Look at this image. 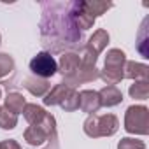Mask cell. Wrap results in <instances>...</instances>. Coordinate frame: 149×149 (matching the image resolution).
Listing matches in <instances>:
<instances>
[{
  "instance_id": "obj_1",
  "label": "cell",
  "mask_w": 149,
  "mask_h": 149,
  "mask_svg": "<svg viewBox=\"0 0 149 149\" xmlns=\"http://www.w3.org/2000/svg\"><path fill=\"white\" fill-rule=\"evenodd\" d=\"M40 40L46 53H61L81 42V32L68 14V2H42Z\"/></svg>"
},
{
  "instance_id": "obj_2",
  "label": "cell",
  "mask_w": 149,
  "mask_h": 149,
  "mask_svg": "<svg viewBox=\"0 0 149 149\" xmlns=\"http://www.w3.org/2000/svg\"><path fill=\"white\" fill-rule=\"evenodd\" d=\"M125 63H126V54L121 49H109L105 56V65L102 70H98V77L107 86H116L125 79L123 77Z\"/></svg>"
},
{
  "instance_id": "obj_3",
  "label": "cell",
  "mask_w": 149,
  "mask_h": 149,
  "mask_svg": "<svg viewBox=\"0 0 149 149\" xmlns=\"http://www.w3.org/2000/svg\"><path fill=\"white\" fill-rule=\"evenodd\" d=\"M84 133L91 139H98V137H111L118 132L119 128V121L114 114H104V116H97L91 114L86 118L84 125Z\"/></svg>"
},
{
  "instance_id": "obj_4",
  "label": "cell",
  "mask_w": 149,
  "mask_h": 149,
  "mask_svg": "<svg viewBox=\"0 0 149 149\" xmlns=\"http://www.w3.org/2000/svg\"><path fill=\"white\" fill-rule=\"evenodd\" d=\"M125 130L133 135H147L149 109L146 105H130L125 112Z\"/></svg>"
},
{
  "instance_id": "obj_5",
  "label": "cell",
  "mask_w": 149,
  "mask_h": 149,
  "mask_svg": "<svg viewBox=\"0 0 149 149\" xmlns=\"http://www.w3.org/2000/svg\"><path fill=\"white\" fill-rule=\"evenodd\" d=\"M56 133V119L53 114H46L44 121L40 125H35V126H28L25 132H23V139L25 142H28L30 146H42L44 142H47V139Z\"/></svg>"
},
{
  "instance_id": "obj_6",
  "label": "cell",
  "mask_w": 149,
  "mask_h": 149,
  "mask_svg": "<svg viewBox=\"0 0 149 149\" xmlns=\"http://www.w3.org/2000/svg\"><path fill=\"white\" fill-rule=\"evenodd\" d=\"M28 67H30L33 76L40 77V79H49V77H53L54 74L58 72V63H56L54 56L51 53H46V51L37 53L30 60Z\"/></svg>"
},
{
  "instance_id": "obj_7",
  "label": "cell",
  "mask_w": 149,
  "mask_h": 149,
  "mask_svg": "<svg viewBox=\"0 0 149 149\" xmlns=\"http://www.w3.org/2000/svg\"><path fill=\"white\" fill-rule=\"evenodd\" d=\"M68 14L77 28L81 30H90L95 25V16L91 14V11L88 9L84 0H74V2H68Z\"/></svg>"
},
{
  "instance_id": "obj_8",
  "label": "cell",
  "mask_w": 149,
  "mask_h": 149,
  "mask_svg": "<svg viewBox=\"0 0 149 149\" xmlns=\"http://www.w3.org/2000/svg\"><path fill=\"white\" fill-rule=\"evenodd\" d=\"M95 79H98V68H97V65H83V63H81L79 68H77V72L74 74V76L63 79V83H65L67 86H70V88L76 90L77 84L91 83V81H95Z\"/></svg>"
},
{
  "instance_id": "obj_9",
  "label": "cell",
  "mask_w": 149,
  "mask_h": 149,
  "mask_svg": "<svg viewBox=\"0 0 149 149\" xmlns=\"http://www.w3.org/2000/svg\"><path fill=\"white\" fill-rule=\"evenodd\" d=\"M56 63H58V72L63 76V79H67L77 72V68L81 65V58H79V53L67 51L60 56V60Z\"/></svg>"
},
{
  "instance_id": "obj_10",
  "label": "cell",
  "mask_w": 149,
  "mask_h": 149,
  "mask_svg": "<svg viewBox=\"0 0 149 149\" xmlns=\"http://www.w3.org/2000/svg\"><path fill=\"white\" fill-rule=\"evenodd\" d=\"M79 107L83 112L86 114H95L98 112V109L102 107L100 105V97H98V91L95 90H83L79 93Z\"/></svg>"
},
{
  "instance_id": "obj_11",
  "label": "cell",
  "mask_w": 149,
  "mask_h": 149,
  "mask_svg": "<svg viewBox=\"0 0 149 149\" xmlns=\"http://www.w3.org/2000/svg\"><path fill=\"white\" fill-rule=\"evenodd\" d=\"M123 77L133 81H147L149 79V67L139 61H126L123 68Z\"/></svg>"
},
{
  "instance_id": "obj_12",
  "label": "cell",
  "mask_w": 149,
  "mask_h": 149,
  "mask_svg": "<svg viewBox=\"0 0 149 149\" xmlns=\"http://www.w3.org/2000/svg\"><path fill=\"white\" fill-rule=\"evenodd\" d=\"M102 107H116L123 102V93L118 86H104L98 91Z\"/></svg>"
},
{
  "instance_id": "obj_13",
  "label": "cell",
  "mask_w": 149,
  "mask_h": 149,
  "mask_svg": "<svg viewBox=\"0 0 149 149\" xmlns=\"http://www.w3.org/2000/svg\"><path fill=\"white\" fill-rule=\"evenodd\" d=\"M23 88H26L33 97H46V93L49 91L51 84L47 79H40V77H35V76H28L23 79Z\"/></svg>"
},
{
  "instance_id": "obj_14",
  "label": "cell",
  "mask_w": 149,
  "mask_h": 149,
  "mask_svg": "<svg viewBox=\"0 0 149 149\" xmlns=\"http://www.w3.org/2000/svg\"><path fill=\"white\" fill-rule=\"evenodd\" d=\"M70 90H72V88L67 86L65 83L56 84L54 88H51V91L46 93V97H44V105H47V107H51V105H60L61 100L65 98V95H67Z\"/></svg>"
},
{
  "instance_id": "obj_15",
  "label": "cell",
  "mask_w": 149,
  "mask_h": 149,
  "mask_svg": "<svg viewBox=\"0 0 149 149\" xmlns=\"http://www.w3.org/2000/svg\"><path fill=\"white\" fill-rule=\"evenodd\" d=\"M107 44H109V33H107V30H104V28H98V30L88 39V42H86V46H88L90 49H93L97 54H100V53L107 47Z\"/></svg>"
},
{
  "instance_id": "obj_16",
  "label": "cell",
  "mask_w": 149,
  "mask_h": 149,
  "mask_svg": "<svg viewBox=\"0 0 149 149\" xmlns=\"http://www.w3.org/2000/svg\"><path fill=\"white\" fill-rule=\"evenodd\" d=\"M46 114H47V112L44 111V107H40V105H37V104H26L25 109H23V116H25V119H26L32 126L40 125V123L44 121Z\"/></svg>"
},
{
  "instance_id": "obj_17",
  "label": "cell",
  "mask_w": 149,
  "mask_h": 149,
  "mask_svg": "<svg viewBox=\"0 0 149 149\" xmlns=\"http://www.w3.org/2000/svg\"><path fill=\"white\" fill-rule=\"evenodd\" d=\"M25 105H26V100H25V97L21 95V93H18V91H9L7 93V97H6V109L7 111H11L13 114H21L23 112V109H25Z\"/></svg>"
},
{
  "instance_id": "obj_18",
  "label": "cell",
  "mask_w": 149,
  "mask_h": 149,
  "mask_svg": "<svg viewBox=\"0 0 149 149\" xmlns=\"http://www.w3.org/2000/svg\"><path fill=\"white\" fill-rule=\"evenodd\" d=\"M60 107H61L65 112H74V111H77V109H79V91H76V90L72 88V90L65 95V98L61 100Z\"/></svg>"
},
{
  "instance_id": "obj_19",
  "label": "cell",
  "mask_w": 149,
  "mask_h": 149,
  "mask_svg": "<svg viewBox=\"0 0 149 149\" xmlns=\"http://www.w3.org/2000/svg\"><path fill=\"white\" fill-rule=\"evenodd\" d=\"M130 97L132 98H137V100H146L147 95H149V81H135L130 90H128Z\"/></svg>"
},
{
  "instance_id": "obj_20",
  "label": "cell",
  "mask_w": 149,
  "mask_h": 149,
  "mask_svg": "<svg viewBox=\"0 0 149 149\" xmlns=\"http://www.w3.org/2000/svg\"><path fill=\"white\" fill-rule=\"evenodd\" d=\"M18 125V116L7 111L6 107H0V128L2 130H13Z\"/></svg>"
},
{
  "instance_id": "obj_21",
  "label": "cell",
  "mask_w": 149,
  "mask_h": 149,
  "mask_svg": "<svg viewBox=\"0 0 149 149\" xmlns=\"http://www.w3.org/2000/svg\"><path fill=\"white\" fill-rule=\"evenodd\" d=\"M14 70V58L7 53H0V77H6Z\"/></svg>"
},
{
  "instance_id": "obj_22",
  "label": "cell",
  "mask_w": 149,
  "mask_h": 149,
  "mask_svg": "<svg viewBox=\"0 0 149 149\" xmlns=\"http://www.w3.org/2000/svg\"><path fill=\"white\" fill-rule=\"evenodd\" d=\"M86 6H88V9L91 11V14L97 18V16H102L104 13H107L111 7H112V4L111 2H100V0H93V2H86Z\"/></svg>"
},
{
  "instance_id": "obj_23",
  "label": "cell",
  "mask_w": 149,
  "mask_h": 149,
  "mask_svg": "<svg viewBox=\"0 0 149 149\" xmlns=\"http://www.w3.org/2000/svg\"><path fill=\"white\" fill-rule=\"evenodd\" d=\"M118 149H146V144L133 137H125L118 142Z\"/></svg>"
},
{
  "instance_id": "obj_24",
  "label": "cell",
  "mask_w": 149,
  "mask_h": 149,
  "mask_svg": "<svg viewBox=\"0 0 149 149\" xmlns=\"http://www.w3.org/2000/svg\"><path fill=\"white\" fill-rule=\"evenodd\" d=\"M0 149H21V146H19L18 140L7 139V140H2V142H0Z\"/></svg>"
},
{
  "instance_id": "obj_25",
  "label": "cell",
  "mask_w": 149,
  "mask_h": 149,
  "mask_svg": "<svg viewBox=\"0 0 149 149\" xmlns=\"http://www.w3.org/2000/svg\"><path fill=\"white\" fill-rule=\"evenodd\" d=\"M47 142H49V144H47L46 149H60V147H58V135H56V133H53V135L47 139Z\"/></svg>"
},
{
  "instance_id": "obj_26",
  "label": "cell",
  "mask_w": 149,
  "mask_h": 149,
  "mask_svg": "<svg viewBox=\"0 0 149 149\" xmlns=\"http://www.w3.org/2000/svg\"><path fill=\"white\" fill-rule=\"evenodd\" d=\"M0 98H2V90H0Z\"/></svg>"
},
{
  "instance_id": "obj_27",
  "label": "cell",
  "mask_w": 149,
  "mask_h": 149,
  "mask_svg": "<svg viewBox=\"0 0 149 149\" xmlns=\"http://www.w3.org/2000/svg\"><path fill=\"white\" fill-rule=\"evenodd\" d=\"M0 44H2V35H0Z\"/></svg>"
},
{
  "instance_id": "obj_28",
  "label": "cell",
  "mask_w": 149,
  "mask_h": 149,
  "mask_svg": "<svg viewBox=\"0 0 149 149\" xmlns=\"http://www.w3.org/2000/svg\"><path fill=\"white\" fill-rule=\"evenodd\" d=\"M35 149H37V147H35Z\"/></svg>"
}]
</instances>
